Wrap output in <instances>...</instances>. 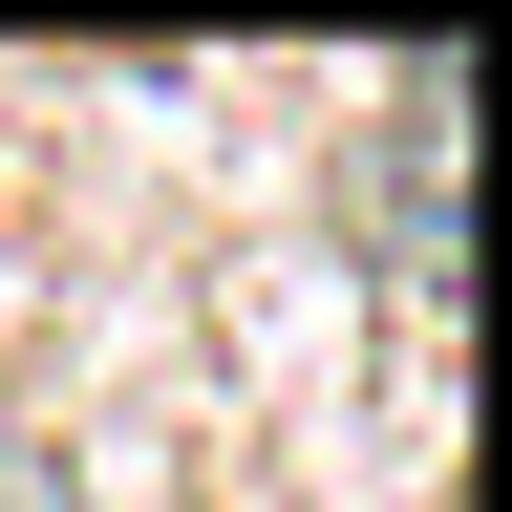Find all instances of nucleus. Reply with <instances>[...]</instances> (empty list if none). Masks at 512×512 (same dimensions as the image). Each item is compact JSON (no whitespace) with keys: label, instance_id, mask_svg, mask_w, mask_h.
Masks as SVG:
<instances>
[{"label":"nucleus","instance_id":"1","mask_svg":"<svg viewBox=\"0 0 512 512\" xmlns=\"http://www.w3.org/2000/svg\"><path fill=\"white\" fill-rule=\"evenodd\" d=\"M448 171H470V107H448V64H427L406 128H384V278H406V299L470 278V192H448Z\"/></svg>","mask_w":512,"mask_h":512},{"label":"nucleus","instance_id":"2","mask_svg":"<svg viewBox=\"0 0 512 512\" xmlns=\"http://www.w3.org/2000/svg\"><path fill=\"white\" fill-rule=\"evenodd\" d=\"M0 512H86V491H64V448H43V427H0Z\"/></svg>","mask_w":512,"mask_h":512}]
</instances>
